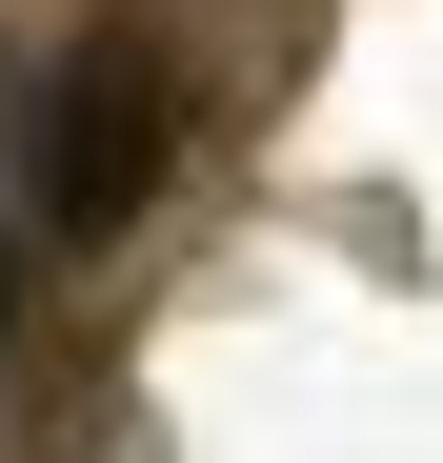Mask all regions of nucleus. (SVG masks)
<instances>
[{"label": "nucleus", "mask_w": 443, "mask_h": 463, "mask_svg": "<svg viewBox=\"0 0 443 463\" xmlns=\"http://www.w3.org/2000/svg\"><path fill=\"white\" fill-rule=\"evenodd\" d=\"M0 323H21V242H0Z\"/></svg>", "instance_id": "obj_2"}, {"label": "nucleus", "mask_w": 443, "mask_h": 463, "mask_svg": "<svg viewBox=\"0 0 443 463\" xmlns=\"http://www.w3.org/2000/svg\"><path fill=\"white\" fill-rule=\"evenodd\" d=\"M162 141H182V81H162L141 41H81V61L41 81V182H21V202L61 222V242H121V222L162 202Z\"/></svg>", "instance_id": "obj_1"}]
</instances>
